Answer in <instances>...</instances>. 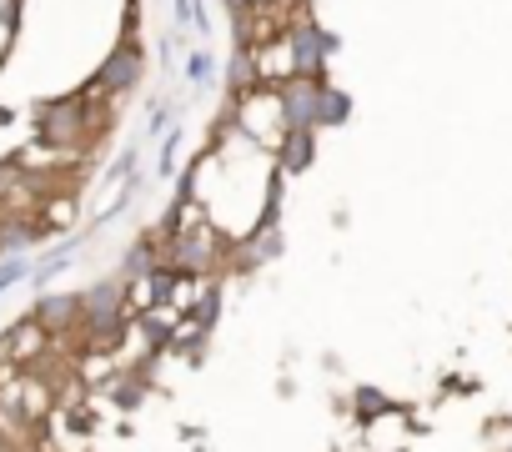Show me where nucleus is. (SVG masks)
I'll return each instance as SVG.
<instances>
[{"label": "nucleus", "instance_id": "1", "mask_svg": "<svg viewBox=\"0 0 512 452\" xmlns=\"http://www.w3.org/2000/svg\"><path fill=\"white\" fill-rule=\"evenodd\" d=\"M292 51H297V71H302V76H317L327 41L317 36V26H297V31H292Z\"/></svg>", "mask_w": 512, "mask_h": 452}, {"label": "nucleus", "instance_id": "2", "mask_svg": "<svg viewBox=\"0 0 512 452\" xmlns=\"http://www.w3.org/2000/svg\"><path fill=\"white\" fill-rule=\"evenodd\" d=\"M136 76H141V56H136L131 46H121V51L106 61V71H101V86H116V91H126Z\"/></svg>", "mask_w": 512, "mask_h": 452}, {"label": "nucleus", "instance_id": "3", "mask_svg": "<svg viewBox=\"0 0 512 452\" xmlns=\"http://www.w3.org/2000/svg\"><path fill=\"white\" fill-rule=\"evenodd\" d=\"M317 101H322V96H317V86H312V81H302L297 91H287V121H292L297 131H307V126L317 121Z\"/></svg>", "mask_w": 512, "mask_h": 452}, {"label": "nucleus", "instance_id": "4", "mask_svg": "<svg viewBox=\"0 0 512 452\" xmlns=\"http://www.w3.org/2000/svg\"><path fill=\"white\" fill-rule=\"evenodd\" d=\"M76 126H81V111H76V106H56V111L46 116V126H41V131H46V141H51V146H66V141L76 136Z\"/></svg>", "mask_w": 512, "mask_h": 452}, {"label": "nucleus", "instance_id": "5", "mask_svg": "<svg viewBox=\"0 0 512 452\" xmlns=\"http://www.w3.org/2000/svg\"><path fill=\"white\" fill-rule=\"evenodd\" d=\"M292 171H302L307 161H312V136L307 131H292V141H287V156H282Z\"/></svg>", "mask_w": 512, "mask_h": 452}, {"label": "nucleus", "instance_id": "6", "mask_svg": "<svg viewBox=\"0 0 512 452\" xmlns=\"http://www.w3.org/2000/svg\"><path fill=\"white\" fill-rule=\"evenodd\" d=\"M71 307H81V302L56 297V302H46V307H41V322H46V327H56V322H66V317H71Z\"/></svg>", "mask_w": 512, "mask_h": 452}, {"label": "nucleus", "instance_id": "7", "mask_svg": "<svg viewBox=\"0 0 512 452\" xmlns=\"http://www.w3.org/2000/svg\"><path fill=\"white\" fill-rule=\"evenodd\" d=\"M206 76H211V56H206V51H196V56L186 61V81H196V86H201Z\"/></svg>", "mask_w": 512, "mask_h": 452}, {"label": "nucleus", "instance_id": "8", "mask_svg": "<svg viewBox=\"0 0 512 452\" xmlns=\"http://www.w3.org/2000/svg\"><path fill=\"white\" fill-rule=\"evenodd\" d=\"M317 116H322V121H342V116H347V96H337V91L322 96V111H317Z\"/></svg>", "mask_w": 512, "mask_h": 452}, {"label": "nucleus", "instance_id": "9", "mask_svg": "<svg viewBox=\"0 0 512 452\" xmlns=\"http://www.w3.org/2000/svg\"><path fill=\"white\" fill-rule=\"evenodd\" d=\"M21 277H26V262H21V257H16V262H6V267H0V292H11Z\"/></svg>", "mask_w": 512, "mask_h": 452}, {"label": "nucleus", "instance_id": "10", "mask_svg": "<svg viewBox=\"0 0 512 452\" xmlns=\"http://www.w3.org/2000/svg\"><path fill=\"white\" fill-rule=\"evenodd\" d=\"M176 16H181L186 26L196 21V31H201V6H196V0H176Z\"/></svg>", "mask_w": 512, "mask_h": 452}, {"label": "nucleus", "instance_id": "11", "mask_svg": "<svg viewBox=\"0 0 512 452\" xmlns=\"http://www.w3.org/2000/svg\"><path fill=\"white\" fill-rule=\"evenodd\" d=\"M357 407H362V412H367V417H372V412H382V407H387V402H382V397H377V392H357Z\"/></svg>", "mask_w": 512, "mask_h": 452}, {"label": "nucleus", "instance_id": "12", "mask_svg": "<svg viewBox=\"0 0 512 452\" xmlns=\"http://www.w3.org/2000/svg\"><path fill=\"white\" fill-rule=\"evenodd\" d=\"M166 126H171V111H166V106H156V111H151V136H156V131H166Z\"/></svg>", "mask_w": 512, "mask_h": 452}, {"label": "nucleus", "instance_id": "13", "mask_svg": "<svg viewBox=\"0 0 512 452\" xmlns=\"http://www.w3.org/2000/svg\"><path fill=\"white\" fill-rule=\"evenodd\" d=\"M176 146H181V141H176V136H166V151H161V171H171V166H176Z\"/></svg>", "mask_w": 512, "mask_h": 452}, {"label": "nucleus", "instance_id": "14", "mask_svg": "<svg viewBox=\"0 0 512 452\" xmlns=\"http://www.w3.org/2000/svg\"><path fill=\"white\" fill-rule=\"evenodd\" d=\"M56 272H66V257H56V262H46V267H41V272H36V282H51V277H56Z\"/></svg>", "mask_w": 512, "mask_h": 452}, {"label": "nucleus", "instance_id": "15", "mask_svg": "<svg viewBox=\"0 0 512 452\" xmlns=\"http://www.w3.org/2000/svg\"><path fill=\"white\" fill-rule=\"evenodd\" d=\"M151 297L166 302V297H171V277H156V282H151Z\"/></svg>", "mask_w": 512, "mask_h": 452}]
</instances>
